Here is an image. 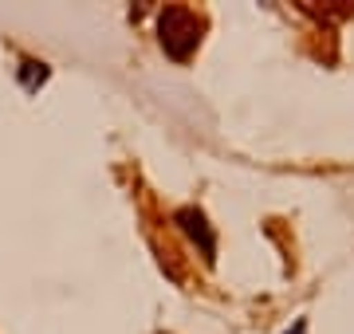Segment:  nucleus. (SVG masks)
I'll list each match as a JSON object with an SVG mask.
<instances>
[{"instance_id":"nucleus-1","label":"nucleus","mask_w":354,"mask_h":334,"mask_svg":"<svg viewBox=\"0 0 354 334\" xmlns=\"http://www.w3.org/2000/svg\"><path fill=\"white\" fill-rule=\"evenodd\" d=\"M162 43L174 59H185V55L201 43V20L189 12V8H165L162 12Z\"/></svg>"}]
</instances>
